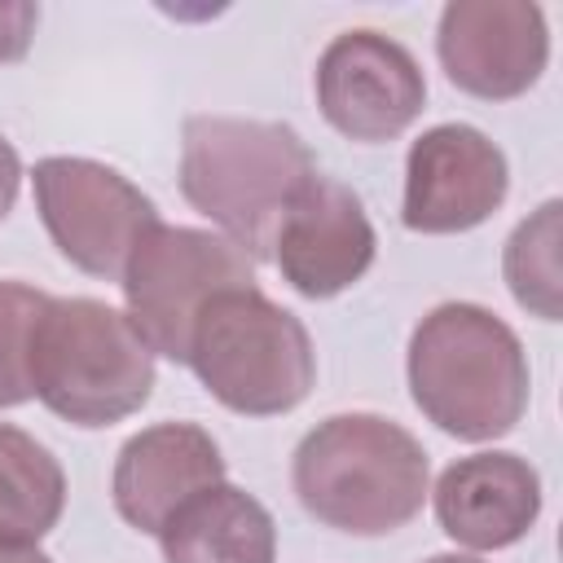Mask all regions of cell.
Instances as JSON below:
<instances>
[{
  "mask_svg": "<svg viewBox=\"0 0 563 563\" xmlns=\"http://www.w3.org/2000/svg\"><path fill=\"white\" fill-rule=\"evenodd\" d=\"M317 176L295 128L268 119L194 114L180 136V189L251 260L273 255L282 216Z\"/></svg>",
  "mask_w": 563,
  "mask_h": 563,
  "instance_id": "1",
  "label": "cell"
},
{
  "mask_svg": "<svg viewBox=\"0 0 563 563\" xmlns=\"http://www.w3.org/2000/svg\"><path fill=\"white\" fill-rule=\"evenodd\" d=\"M295 493L303 510L352 537L405 528L427 501V449L391 418L339 413L317 422L295 449Z\"/></svg>",
  "mask_w": 563,
  "mask_h": 563,
  "instance_id": "2",
  "label": "cell"
},
{
  "mask_svg": "<svg viewBox=\"0 0 563 563\" xmlns=\"http://www.w3.org/2000/svg\"><path fill=\"white\" fill-rule=\"evenodd\" d=\"M413 405L457 440H497L528 409V356L479 303H440L409 339Z\"/></svg>",
  "mask_w": 563,
  "mask_h": 563,
  "instance_id": "3",
  "label": "cell"
},
{
  "mask_svg": "<svg viewBox=\"0 0 563 563\" xmlns=\"http://www.w3.org/2000/svg\"><path fill=\"white\" fill-rule=\"evenodd\" d=\"M31 387L66 422L110 427L150 400L154 352L110 303L48 299L31 343Z\"/></svg>",
  "mask_w": 563,
  "mask_h": 563,
  "instance_id": "4",
  "label": "cell"
},
{
  "mask_svg": "<svg viewBox=\"0 0 563 563\" xmlns=\"http://www.w3.org/2000/svg\"><path fill=\"white\" fill-rule=\"evenodd\" d=\"M185 365L224 409L246 418L295 409L317 378L303 321L260 295V286L224 290L198 312Z\"/></svg>",
  "mask_w": 563,
  "mask_h": 563,
  "instance_id": "5",
  "label": "cell"
},
{
  "mask_svg": "<svg viewBox=\"0 0 563 563\" xmlns=\"http://www.w3.org/2000/svg\"><path fill=\"white\" fill-rule=\"evenodd\" d=\"M255 286V260L224 233L154 224L123 268L128 321L150 352L185 361L198 312L224 295Z\"/></svg>",
  "mask_w": 563,
  "mask_h": 563,
  "instance_id": "6",
  "label": "cell"
},
{
  "mask_svg": "<svg viewBox=\"0 0 563 563\" xmlns=\"http://www.w3.org/2000/svg\"><path fill=\"white\" fill-rule=\"evenodd\" d=\"M31 180L48 238L75 268L92 277H123L132 251L158 224L154 202L106 163L40 158Z\"/></svg>",
  "mask_w": 563,
  "mask_h": 563,
  "instance_id": "7",
  "label": "cell"
},
{
  "mask_svg": "<svg viewBox=\"0 0 563 563\" xmlns=\"http://www.w3.org/2000/svg\"><path fill=\"white\" fill-rule=\"evenodd\" d=\"M427 101V79L413 53L378 31H343L317 62V106L352 141L400 136Z\"/></svg>",
  "mask_w": 563,
  "mask_h": 563,
  "instance_id": "8",
  "label": "cell"
},
{
  "mask_svg": "<svg viewBox=\"0 0 563 563\" xmlns=\"http://www.w3.org/2000/svg\"><path fill=\"white\" fill-rule=\"evenodd\" d=\"M510 189L506 154L471 123H440L409 145L400 220L413 233H466Z\"/></svg>",
  "mask_w": 563,
  "mask_h": 563,
  "instance_id": "9",
  "label": "cell"
},
{
  "mask_svg": "<svg viewBox=\"0 0 563 563\" xmlns=\"http://www.w3.org/2000/svg\"><path fill=\"white\" fill-rule=\"evenodd\" d=\"M435 48L462 92L510 101L545 70V13L528 0H453L440 13Z\"/></svg>",
  "mask_w": 563,
  "mask_h": 563,
  "instance_id": "10",
  "label": "cell"
},
{
  "mask_svg": "<svg viewBox=\"0 0 563 563\" xmlns=\"http://www.w3.org/2000/svg\"><path fill=\"white\" fill-rule=\"evenodd\" d=\"M374 246V224L361 198L343 180L317 172L282 216L273 260L303 299H330L365 277Z\"/></svg>",
  "mask_w": 563,
  "mask_h": 563,
  "instance_id": "11",
  "label": "cell"
},
{
  "mask_svg": "<svg viewBox=\"0 0 563 563\" xmlns=\"http://www.w3.org/2000/svg\"><path fill=\"white\" fill-rule=\"evenodd\" d=\"M224 484L216 440L194 422H158L136 431L114 462V506L141 532H163L167 519L198 493Z\"/></svg>",
  "mask_w": 563,
  "mask_h": 563,
  "instance_id": "12",
  "label": "cell"
},
{
  "mask_svg": "<svg viewBox=\"0 0 563 563\" xmlns=\"http://www.w3.org/2000/svg\"><path fill=\"white\" fill-rule=\"evenodd\" d=\"M541 515V479L519 453H471L435 479V519L466 550H506Z\"/></svg>",
  "mask_w": 563,
  "mask_h": 563,
  "instance_id": "13",
  "label": "cell"
},
{
  "mask_svg": "<svg viewBox=\"0 0 563 563\" xmlns=\"http://www.w3.org/2000/svg\"><path fill=\"white\" fill-rule=\"evenodd\" d=\"M167 563H273V515L242 488L216 484L185 501L158 532Z\"/></svg>",
  "mask_w": 563,
  "mask_h": 563,
  "instance_id": "14",
  "label": "cell"
},
{
  "mask_svg": "<svg viewBox=\"0 0 563 563\" xmlns=\"http://www.w3.org/2000/svg\"><path fill=\"white\" fill-rule=\"evenodd\" d=\"M66 506L57 457L22 427L0 422V541L35 545Z\"/></svg>",
  "mask_w": 563,
  "mask_h": 563,
  "instance_id": "15",
  "label": "cell"
},
{
  "mask_svg": "<svg viewBox=\"0 0 563 563\" xmlns=\"http://www.w3.org/2000/svg\"><path fill=\"white\" fill-rule=\"evenodd\" d=\"M506 286L519 308L541 321L563 312V202L550 198L528 220L515 224L506 242Z\"/></svg>",
  "mask_w": 563,
  "mask_h": 563,
  "instance_id": "16",
  "label": "cell"
},
{
  "mask_svg": "<svg viewBox=\"0 0 563 563\" xmlns=\"http://www.w3.org/2000/svg\"><path fill=\"white\" fill-rule=\"evenodd\" d=\"M53 295L26 282H0V409L35 396L31 387V343Z\"/></svg>",
  "mask_w": 563,
  "mask_h": 563,
  "instance_id": "17",
  "label": "cell"
},
{
  "mask_svg": "<svg viewBox=\"0 0 563 563\" xmlns=\"http://www.w3.org/2000/svg\"><path fill=\"white\" fill-rule=\"evenodd\" d=\"M35 22H40L35 4H26V0H4L0 4V62H18L31 48Z\"/></svg>",
  "mask_w": 563,
  "mask_h": 563,
  "instance_id": "18",
  "label": "cell"
},
{
  "mask_svg": "<svg viewBox=\"0 0 563 563\" xmlns=\"http://www.w3.org/2000/svg\"><path fill=\"white\" fill-rule=\"evenodd\" d=\"M18 185H22V163H18V150L0 136V220L9 216L13 198H18Z\"/></svg>",
  "mask_w": 563,
  "mask_h": 563,
  "instance_id": "19",
  "label": "cell"
},
{
  "mask_svg": "<svg viewBox=\"0 0 563 563\" xmlns=\"http://www.w3.org/2000/svg\"><path fill=\"white\" fill-rule=\"evenodd\" d=\"M0 563H53L48 554H40L35 545H13V541H0Z\"/></svg>",
  "mask_w": 563,
  "mask_h": 563,
  "instance_id": "20",
  "label": "cell"
},
{
  "mask_svg": "<svg viewBox=\"0 0 563 563\" xmlns=\"http://www.w3.org/2000/svg\"><path fill=\"white\" fill-rule=\"evenodd\" d=\"M427 563H479V559H471V554H431Z\"/></svg>",
  "mask_w": 563,
  "mask_h": 563,
  "instance_id": "21",
  "label": "cell"
}]
</instances>
